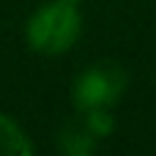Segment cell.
Segmentation results:
<instances>
[{
	"label": "cell",
	"instance_id": "8992f818",
	"mask_svg": "<svg viewBox=\"0 0 156 156\" xmlns=\"http://www.w3.org/2000/svg\"><path fill=\"white\" fill-rule=\"evenodd\" d=\"M61 2H68V5H80L83 0H61Z\"/></svg>",
	"mask_w": 156,
	"mask_h": 156
},
{
	"label": "cell",
	"instance_id": "7a4b0ae2",
	"mask_svg": "<svg viewBox=\"0 0 156 156\" xmlns=\"http://www.w3.org/2000/svg\"><path fill=\"white\" fill-rule=\"evenodd\" d=\"M127 88V73L115 63H100L83 71L73 83V102L80 112L110 107Z\"/></svg>",
	"mask_w": 156,
	"mask_h": 156
},
{
	"label": "cell",
	"instance_id": "3957f363",
	"mask_svg": "<svg viewBox=\"0 0 156 156\" xmlns=\"http://www.w3.org/2000/svg\"><path fill=\"white\" fill-rule=\"evenodd\" d=\"M58 149L68 156H88L98 149V139L85 124H66L58 132Z\"/></svg>",
	"mask_w": 156,
	"mask_h": 156
},
{
	"label": "cell",
	"instance_id": "5b68a950",
	"mask_svg": "<svg viewBox=\"0 0 156 156\" xmlns=\"http://www.w3.org/2000/svg\"><path fill=\"white\" fill-rule=\"evenodd\" d=\"M88 132L95 139H105L115 132V117L110 115L107 107H95V110H85V122Z\"/></svg>",
	"mask_w": 156,
	"mask_h": 156
},
{
	"label": "cell",
	"instance_id": "6da1fadb",
	"mask_svg": "<svg viewBox=\"0 0 156 156\" xmlns=\"http://www.w3.org/2000/svg\"><path fill=\"white\" fill-rule=\"evenodd\" d=\"M83 29V20L78 12V5H68L61 0L46 2L27 22V41L37 54L44 56H58L68 51Z\"/></svg>",
	"mask_w": 156,
	"mask_h": 156
},
{
	"label": "cell",
	"instance_id": "277c9868",
	"mask_svg": "<svg viewBox=\"0 0 156 156\" xmlns=\"http://www.w3.org/2000/svg\"><path fill=\"white\" fill-rule=\"evenodd\" d=\"M32 154L27 134L7 115H0V156H24Z\"/></svg>",
	"mask_w": 156,
	"mask_h": 156
}]
</instances>
